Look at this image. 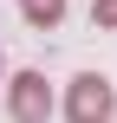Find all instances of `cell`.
Returning a JSON list of instances; mask_svg holds the SVG:
<instances>
[{
	"label": "cell",
	"mask_w": 117,
	"mask_h": 123,
	"mask_svg": "<svg viewBox=\"0 0 117 123\" xmlns=\"http://www.w3.org/2000/svg\"><path fill=\"white\" fill-rule=\"evenodd\" d=\"M111 110H117V91H111V78H98V71H85L72 84V97H65V117L72 123H111Z\"/></svg>",
	"instance_id": "cell-1"
},
{
	"label": "cell",
	"mask_w": 117,
	"mask_h": 123,
	"mask_svg": "<svg viewBox=\"0 0 117 123\" xmlns=\"http://www.w3.org/2000/svg\"><path fill=\"white\" fill-rule=\"evenodd\" d=\"M7 110H13V123H46V117H52V91H46V78H39V71H20Z\"/></svg>",
	"instance_id": "cell-2"
},
{
	"label": "cell",
	"mask_w": 117,
	"mask_h": 123,
	"mask_svg": "<svg viewBox=\"0 0 117 123\" xmlns=\"http://www.w3.org/2000/svg\"><path fill=\"white\" fill-rule=\"evenodd\" d=\"M20 13H26L33 26H59V13H65V0H20Z\"/></svg>",
	"instance_id": "cell-3"
},
{
	"label": "cell",
	"mask_w": 117,
	"mask_h": 123,
	"mask_svg": "<svg viewBox=\"0 0 117 123\" xmlns=\"http://www.w3.org/2000/svg\"><path fill=\"white\" fill-rule=\"evenodd\" d=\"M91 19H98V26H117V0H98V6H91Z\"/></svg>",
	"instance_id": "cell-4"
}]
</instances>
